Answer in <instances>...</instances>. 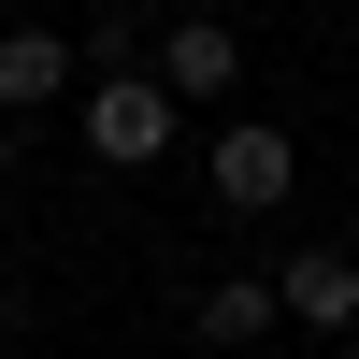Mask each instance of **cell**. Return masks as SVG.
Masks as SVG:
<instances>
[{
  "label": "cell",
  "mask_w": 359,
  "mask_h": 359,
  "mask_svg": "<svg viewBox=\"0 0 359 359\" xmlns=\"http://www.w3.org/2000/svg\"><path fill=\"white\" fill-rule=\"evenodd\" d=\"M172 130H187V115H172V86H158V72H130V57H101V86L72 101V144H86L101 172H144V158H172Z\"/></svg>",
  "instance_id": "obj_1"
},
{
  "label": "cell",
  "mask_w": 359,
  "mask_h": 359,
  "mask_svg": "<svg viewBox=\"0 0 359 359\" xmlns=\"http://www.w3.org/2000/svg\"><path fill=\"white\" fill-rule=\"evenodd\" d=\"M201 187H216L230 216H273V201L302 187V144H287V130H259V115H230V130H216V158H201Z\"/></svg>",
  "instance_id": "obj_2"
},
{
  "label": "cell",
  "mask_w": 359,
  "mask_h": 359,
  "mask_svg": "<svg viewBox=\"0 0 359 359\" xmlns=\"http://www.w3.org/2000/svg\"><path fill=\"white\" fill-rule=\"evenodd\" d=\"M230 72H245L230 15H172V29H158V86H172V115H187V101H230Z\"/></svg>",
  "instance_id": "obj_3"
},
{
  "label": "cell",
  "mask_w": 359,
  "mask_h": 359,
  "mask_svg": "<svg viewBox=\"0 0 359 359\" xmlns=\"http://www.w3.org/2000/svg\"><path fill=\"white\" fill-rule=\"evenodd\" d=\"M273 302L302 316V331H345V316H359V259H345V245H287Z\"/></svg>",
  "instance_id": "obj_4"
},
{
  "label": "cell",
  "mask_w": 359,
  "mask_h": 359,
  "mask_svg": "<svg viewBox=\"0 0 359 359\" xmlns=\"http://www.w3.org/2000/svg\"><path fill=\"white\" fill-rule=\"evenodd\" d=\"M57 86H72V43H57V29H0V130H15L29 101H57Z\"/></svg>",
  "instance_id": "obj_5"
},
{
  "label": "cell",
  "mask_w": 359,
  "mask_h": 359,
  "mask_svg": "<svg viewBox=\"0 0 359 359\" xmlns=\"http://www.w3.org/2000/svg\"><path fill=\"white\" fill-rule=\"evenodd\" d=\"M273 273H216V287H201V331H216V345H259V331H273Z\"/></svg>",
  "instance_id": "obj_6"
},
{
  "label": "cell",
  "mask_w": 359,
  "mask_h": 359,
  "mask_svg": "<svg viewBox=\"0 0 359 359\" xmlns=\"http://www.w3.org/2000/svg\"><path fill=\"white\" fill-rule=\"evenodd\" d=\"M15 331H29V316H15V287H0V345H15Z\"/></svg>",
  "instance_id": "obj_7"
},
{
  "label": "cell",
  "mask_w": 359,
  "mask_h": 359,
  "mask_svg": "<svg viewBox=\"0 0 359 359\" xmlns=\"http://www.w3.org/2000/svg\"><path fill=\"white\" fill-rule=\"evenodd\" d=\"M0 187H15V130H0Z\"/></svg>",
  "instance_id": "obj_8"
}]
</instances>
